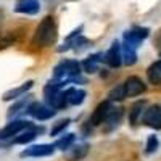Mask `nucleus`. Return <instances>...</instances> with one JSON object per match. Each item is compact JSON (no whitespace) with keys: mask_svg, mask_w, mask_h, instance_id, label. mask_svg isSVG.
<instances>
[{"mask_svg":"<svg viewBox=\"0 0 161 161\" xmlns=\"http://www.w3.org/2000/svg\"><path fill=\"white\" fill-rule=\"evenodd\" d=\"M57 40V24L53 16H45L37 26L36 34L32 37V44L36 47H50Z\"/></svg>","mask_w":161,"mask_h":161,"instance_id":"f257e3e1","label":"nucleus"},{"mask_svg":"<svg viewBox=\"0 0 161 161\" xmlns=\"http://www.w3.org/2000/svg\"><path fill=\"white\" fill-rule=\"evenodd\" d=\"M32 123L31 121H24V119H16V121H11L8 123L3 129H0V147H5V145H11L13 139L24 130L31 127Z\"/></svg>","mask_w":161,"mask_h":161,"instance_id":"f03ea898","label":"nucleus"},{"mask_svg":"<svg viewBox=\"0 0 161 161\" xmlns=\"http://www.w3.org/2000/svg\"><path fill=\"white\" fill-rule=\"evenodd\" d=\"M44 97H45V102L48 106H52L53 110H61L64 108L68 102H66V93L64 90H61L60 87L53 86V84H47L44 87Z\"/></svg>","mask_w":161,"mask_h":161,"instance_id":"7ed1b4c3","label":"nucleus"},{"mask_svg":"<svg viewBox=\"0 0 161 161\" xmlns=\"http://www.w3.org/2000/svg\"><path fill=\"white\" fill-rule=\"evenodd\" d=\"M150 34V29L148 28H140V26H134L132 29L126 31L124 32V37H123V45H127L134 50H137L140 47V44L143 40L148 37Z\"/></svg>","mask_w":161,"mask_h":161,"instance_id":"20e7f679","label":"nucleus"},{"mask_svg":"<svg viewBox=\"0 0 161 161\" xmlns=\"http://www.w3.org/2000/svg\"><path fill=\"white\" fill-rule=\"evenodd\" d=\"M28 113H29L32 118L39 119V121H47V119H50V118L55 116L57 110H53L52 106L44 105V103H40V102H32V103L28 106Z\"/></svg>","mask_w":161,"mask_h":161,"instance_id":"39448f33","label":"nucleus"},{"mask_svg":"<svg viewBox=\"0 0 161 161\" xmlns=\"http://www.w3.org/2000/svg\"><path fill=\"white\" fill-rule=\"evenodd\" d=\"M57 147L52 143H39L32 145L29 148H26L21 152V158H40V156H50L53 155Z\"/></svg>","mask_w":161,"mask_h":161,"instance_id":"423d86ee","label":"nucleus"},{"mask_svg":"<svg viewBox=\"0 0 161 161\" xmlns=\"http://www.w3.org/2000/svg\"><path fill=\"white\" fill-rule=\"evenodd\" d=\"M142 123L155 130L161 129V108L158 105H152L145 110V113L142 116Z\"/></svg>","mask_w":161,"mask_h":161,"instance_id":"0eeeda50","label":"nucleus"},{"mask_svg":"<svg viewBox=\"0 0 161 161\" xmlns=\"http://www.w3.org/2000/svg\"><path fill=\"white\" fill-rule=\"evenodd\" d=\"M111 108H113V105H111V102H110V100H105V102L98 103V105H97V108L93 110V113H92V116H90L89 124H90L92 127L103 124Z\"/></svg>","mask_w":161,"mask_h":161,"instance_id":"6e6552de","label":"nucleus"},{"mask_svg":"<svg viewBox=\"0 0 161 161\" xmlns=\"http://www.w3.org/2000/svg\"><path fill=\"white\" fill-rule=\"evenodd\" d=\"M105 63L110 66V68H118L123 63V48L118 40L111 44V47L105 52Z\"/></svg>","mask_w":161,"mask_h":161,"instance_id":"1a4fd4ad","label":"nucleus"},{"mask_svg":"<svg viewBox=\"0 0 161 161\" xmlns=\"http://www.w3.org/2000/svg\"><path fill=\"white\" fill-rule=\"evenodd\" d=\"M64 153V158L68 159V161H80V159H84L89 153V143L86 142H74L71 147Z\"/></svg>","mask_w":161,"mask_h":161,"instance_id":"9d476101","label":"nucleus"},{"mask_svg":"<svg viewBox=\"0 0 161 161\" xmlns=\"http://www.w3.org/2000/svg\"><path fill=\"white\" fill-rule=\"evenodd\" d=\"M147 89L145 82L137 77V76H130L124 80V90H126V97H137L140 93H143Z\"/></svg>","mask_w":161,"mask_h":161,"instance_id":"9b49d317","label":"nucleus"},{"mask_svg":"<svg viewBox=\"0 0 161 161\" xmlns=\"http://www.w3.org/2000/svg\"><path fill=\"white\" fill-rule=\"evenodd\" d=\"M15 11L21 15H37L40 11L39 0H16Z\"/></svg>","mask_w":161,"mask_h":161,"instance_id":"f8f14e48","label":"nucleus"},{"mask_svg":"<svg viewBox=\"0 0 161 161\" xmlns=\"http://www.w3.org/2000/svg\"><path fill=\"white\" fill-rule=\"evenodd\" d=\"M105 63V53H93V55L87 57L84 61H82V68L86 73L89 74H93L100 69V64Z\"/></svg>","mask_w":161,"mask_h":161,"instance_id":"ddd939ff","label":"nucleus"},{"mask_svg":"<svg viewBox=\"0 0 161 161\" xmlns=\"http://www.w3.org/2000/svg\"><path fill=\"white\" fill-rule=\"evenodd\" d=\"M34 86V80H26L24 84H21L19 87H15V89H10L3 93V102H10V100H16L19 97H24L26 92L31 90Z\"/></svg>","mask_w":161,"mask_h":161,"instance_id":"4468645a","label":"nucleus"},{"mask_svg":"<svg viewBox=\"0 0 161 161\" xmlns=\"http://www.w3.org/2000/svg\"><path fill=\"white\" fill-rule=\"evenodd\" d=\"M40 132H44V127H37V126H31L28 129H24L19 136H16L15 139H13V143H29L32 142Z\"/></svg>","mask_w":161,"mask_h":161,"instance_id":"2eb2a0df","label":"nucleus"},{"mask_svg":"<svg viewBox=\"0 0 161 161\" xmlns=\"http://www.w3.org/2000/svg\"><path fill=\"white\" fill-rule=\"evenodd\" d=\"M121 118H123V108H119V106L116 108V106H113V108L110 110V113H108V116H106L105 123H103L105 130H111V129H114V127L119 124Z\"/></svg>","mask_w":161,"mask_h":161,"instance_id":"dca6fc26","label":"nucleus"},{"mask_svg":"<svg viewBox=\"0 0 161 161\" xmlns=\"http://www.w3.org/2000/svg\"><path fill=\"white\" fill-rule=\"evenodd\" d=\"M145 106H147L145 100H139V102H136L130 106V110H129V123L132 126H136L142 119V113H145Z\"/></svg>","mask_w":161,"mask_h":161,"instance_id":"f3484780","label":"nucleus"},{"mask_svg":"<svg viewBox=\"0 0 161 161\" xmlns=\"http://www.w3.org/2000/svg\"><path fill=\"white\" fill-rule=\"evenodd\" d=\"M66 93V102H68V105H80L84 102L86 98V90L82 89H77V87H71L68 90H64Z\"/></svg>","mask_w":161,"mask_h":161,"instance_id":"a211bd4d","label":"nucleus"},{"mask_svg":"<svg viewBox=\"0 0 161 161\" xmlns=\"http://www.w3.org/2000/svg\"><path fill=\"white\" fill-rule=\"evenodd\" d=\"M29 97H31V95H24V98H21L19 102L13 103V105L10 106V110H8V113H7L8 119H11V118H15V116L21 114L23 111H28V106L31 105V103H29Z\"/></svg>","mask_w":161,"mask_h":161,"instance_id":"6ab92c4d","label":"nucleus"},{"mask_svg":"<svg viewBox=\"0 0 161 161\" xmlns=\"http://www.w3.org/2000/svg\"><path fill=\"white\" fill-rule=\"evenodd\" d=\"M147 77L152 84L159 86L161 84V52H159V60L150 64V68L147 69Z\"/></svg>","mask_w":161,"mask_h":161,"instance_id":"aec40b11","label":"nucleus"},{"mask_svg":"<svg viewBox=\"0 0 161 161\" xmlns=\"http://www.w3.org/2000/svg\"><path fill=\"white\" fill-rule=\"evenodd\" d=\"M121 48H123V63L127 64V66H132L136 64L137 61V50H134L127 45H121Z\"/></svg>","mask_w":161,"mask_h":161,"instance_id":"412c9836","label":"nucleus"},{"mask_svg":"<svg viewBox=\"0 0 161 161\" xmlns=\"http://www.w3.org/2000/svg\"><path fill=\"white\" fill-rule=\"evenodd\" d=\"M74 142H76L74 134H66V136H63L61 139H58V140L55 142V147H57V148H60L61 152H66Z\"/></svg>","mask_w":161,"mask_h":161,"instance_id":"4be33fe9","label":"nucleus"},{"mask_svg":"<svg viewBox=\"0 0 161 161\" xmlns=\"http://www.w3.org/2000/svg\"><path fill=\"white\" fill-rule=\"evenodd\" d=\"M108 97H110V102H119V100L126 98L124 84H119V86H116L114 89H111V92L108 93Z\"/></svg>","mask_w":161,"mask_h":161,"instance_id":"5701e85b","label":"nucleus"},{"mask_svg":"<svg viewBox=\"0 0 161 161\" xmlns=\"http://www.w3.org/2000/svg\"><path fill=\"white\" fill-rule=\"evenodd\" d=\"M158 147H159V140L156 136H150L148 139H147V145H145V153L147 155H152L158 150Z\"/></svg>","mask_w":161,"mask_h":161,"instance_id":"b1692460","label":"nucleus"},{"mask_svg":"<svg viewBox=\"0 0 161 161\" xmlns=\"http://www.w3.org/2000/svg\"><path fill=\"white\" fill-rule=\"evenodd\" d=\"M69 123H71L69 119H61V121H58V123L52 127V130H50V136H60V134H61V132H63L66 127L69 126Z\"/></svg>","mask_w":161,"mask_h":161,"instance_id":"393cba45","label":"nucleus"}]
</instances>
